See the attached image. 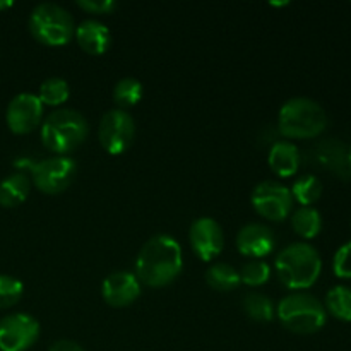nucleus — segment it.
<instances>
[{"label": "nucleus", "instance_id": "nucleus-1", "mask_svg": "<svg viewBox=\"0 0 351 351\" xmlns=\"http://www.w3.org/2000/svg\"><path fill=\"white\" fill-rule=\"evenodd\" d=\"M184 267L182 247L173 237L154 235L141 247L136 259V276L141 285L161 288L177 280Z\"/></svg>", "mask_w": 351, "mask_h": 351}, {"label": "nucleus", "instance_id": "nucleus-2", "mask_svg": "<svg viewBox=\"0 0 351 351\" xmlns=\"http://www.w3.org/2000/svg\"><path fill=\"white\" fill-rule=\"evenodd\" d=\"M274 267L285 287L302 291L319 280L322 273V259L308 243H291L278 254Z\"/></svg>", "mask_w": 351, "mask_h": 351}, {"label": "nucleus", "instance_id": "nucleus-3", "mask_svg": "<svg viewBox=\"0 0 351 351\" xmlns=\"http://www.w3.org/2000/svg\"><path fill=\"white\" fill-rule=\"evenodd\" d=\"M89 134L88 120L72 108H58L41 123V143L55 156H67L81 146Z\"/></svg>", "mask_w": 351, "mask_h": 351}, {"label": "nucleus", "instance_id": "nucleus-4", "mask_svg": "<svg viewBox=\"0 0 351 351\" xmlns=\"http://www.w3.org/2000/svg\"><path fill=\"white\" fill-rule=\"evenodd\" d=\"M278 127L283 136L291 139H312L326 130L328 115L315 99L297 96L281 106L278 113Z\"/></svg>", "mask_w": 351, "mask_h": 351}, {"label": "nucleus", "instance_id": "nucleus-5", "mask_svg": "<svg viewBox=\"0 0 351 351\" xmlns=\"http://www.w3.org/2000/svg\"><path fill=\"white\" fill-rule=\"evenodd\" d=\"M276 315L281 324L295 335H314L321 331L328 321L324 304L305 291H295L281 298Z\"/></svg>", "mask_w": 351, "mask_h": 351}, {"label": "nucleus", "instance_id": "nucleus-6", "mask_svg": "<svg viewBox=\"0 0 351 351\" xmlns=\"http://www.w3.org/2000/svg\"><path fill=\"white\" fill-rule=\"evenodd\" d=\"M29 31L34 40L47 47H62L74 38L75 24L64 7L45 2L31 10Z\"/></svg>", "mask_w": 351, "mask_h": 351}, {"label": "nucleus", "instance_id": "nucleus-7", "mask_svg": "<svg viewBox=\"0 0 351 351\" xmlns=\"http://www.w3.org/2000/svg\"><path fill=\"white\" fill-rule=\"evenodd\" d=\"M31 178L43 194H60L71 187L77 173V165L71 156H50L29 165Z\"/></svg>", "mask_w": 351, "mask_h": 351}, {"label": "nucleus", "instance_id": "nucleus-8", "mask_svg": "<svg viewBox=\"0 0 351 351\" xmlns=\"http://www.w3.org/2000/svg\"><path fill=\"white\" fill-rule=\"evenodd\" d=\"M134 136H136V123H134L132 115L125 110H110L99 120L98 139L106 153H125L132 144Z\"/></svg>", "mask_w": 351, "mask_h": 351}, {"label": "nucleus", "instance_id": "nucleus-9", "mask_svg": "<svg viewBox=\"0 0 351 351\" xmlns=\"http://www.w3.org/2000/svg\"><path fill=\"white\" fill-rule=\"evenodd\" d=\"M257 215L271 221H283L293 208L290 189L276 180H264L254 187L250 195Z\"/></svg>", "mask_w": 351, "mask_h": 351}, {"label": "nucleus", "instance_id": "nucleus-10", "mask_svg": "<svg viewBox=\"0 0 351 351\" xmlns=\"http://www.w3.org/2000/svg\"><path fill=\"white\" fill-rule=\"evenodd\" d=\"M40 336V322L29 314L5 315L0 319V351H26Z\"/></svg>", "mask_w": 351, "mask_h": 351}, {"label": "nucleus", "instance_id": "nucleus-11", "mask_svg": "<svg viewBox=\"0 0 351 351\" xmlns=\"http://www.w3.org/2000/svg\"><path fill=\"white\" fill-rule=\"evenodd\" d=\"M43 119V103L33 93H19L10 99L5 122L14 134H29Z\"/></svg>", "mask_w": 351, "mask_h": 351}, {"label": "nucleus", "instance_id": "nucleus-12", "mask_svg": "<svg viewBox=\"0 0 351 351\" xmlns=\"http://www.w3.org/2000/svg\"><path fill=\"white\" fill-rule=\"evenodd\" d=\"M189 242L201 261H213L225 247V233L221 225L209 216L197 218L189 228Z\"/></svg>", "mask_w": 351, "mask_h": 351}, {"label": "nucleus", "instance_id": "nucleus-13", "mask_svg": "<svg viewBox=\"0 0 351 351\" xmlns=\"http://www.w3.org/2000/svg\"><path fill=\"white\" fill-rule=\"evenodd\" d=\"M141 281L130 271L112 273L101 285V295L112 307H127L141 297Z\"/></svg>", "mask_w": 351, "mask_h": 351}, {"label": "nucleus", "instance_id": "nucleus-14", "mask_svg": "<svg viewBox=\"0 0 351 351\" xmlns=\"http://www.w3.org/2000/svg\"><path fill=\"white\" fill-rule=\"evenodd\" d=\"M276 245L274 232L263 223H249L237 235V249L249 259H263L269 256Z\"/></svg>", "mask_w": 351, "mask_h": 351}, {"label": "nucleus", "instance_id": "nucleus-15", "mask_svg": "<svg viewBox=\"0 0 351 351\" xmlns=\"http://www.w3.org/2000/svg\"><path fill=\"white\" fill-rule=\"evenodd\" d=\"M74 38L77 40L79 47L89 55L105 53L112 43L110 29L101 21L96 19H86L79 26H75Z\"/></svg>", "mask_w": 351, "mask_h": 351}, {"label": "nucleus", "instance_id": "nucleus-16", "mask_svg": "<svg viewBox=\"0 0 351 351\" xmlns=\"http://www.w3.org/2000/svg\"><path fill=\"white\" fill-rule=\"evenodd\" d=\"M267 163L278 177H293L300 167L298 147L288 141H278L271 146L269 154H267Z\"/></svg>", "mask_w": 351, "mask_h": 351}, {"label": "nucleus", "instance_id": "nucleus-17", "mask_svg": "<svg viewBox=\"0 0 351 351\" xmlns=\"http://www.w3.org/2000/svg\"><path fill=\"white\" fill-rule=\"evenodd\" d=\"M31 180L23 171L9 175L0 182V206L3 208H16L24 202L29 195Z\"/></svg>", "mask_w": 351, "mask_h": 351}, {"label": "nucleus", "instance_id": "nucleus-18", "mask_svg": "<svg viewBox=\"0 0 351 351\" xmlns=\"http://www.w3.org/2000/svg\"><path fill=\"white\" fill-rule=\"evenodd\" d=\"M291 226L302 239H315L322 230V216L314 206H302L291 216Z\"/></svg>", "mask_w": 351, "mask_h": 351}, {"label": "nucleus", "instance_id": "nucleus-19", "mask_svg": "<svg viewBox=\"0 0 351 351\" xmlns=\"http://www.w3.org/2000/svg\"><path fill=\"white\" fill-rule=\"evenodd\" d=\"M206 281L213 290L218 291H233L240 287L239 269L226 263H216L206 271Z\"/></svg>", "mask_w": 351, "mask_h": 351}, {"label": "nucleus", "instance_id": "nucleus-20", "mask_svg": "<svg viewBox=\"0 0 351 351\" xmlns=\"http://www.w3.org/2000/svg\"><path fill=\"white\" fill-rule=\"evenodd\" d=\"M324 307L332 317L343 322H351V288L343 285L332 287L326 295Z\"/></svg>", "mask_w": 351, "mask_h": 351}, {"label": "nucleus", "instance_id": "nucleus-21", "mask_svg": "<svg viewBox=\"0 0 351 351\" xmlns=\"http://www.w3.org/2000/svg\"><path fill=\"white\" fill-rule=\"evenodd\" d=\"M242 307L245 314L256 322H271L274 319L273 300L257 291H250L243 297Z\"/></svg>", "mask_w": 351, "mask_h": 351}, {"label": "nucleus", "instance_id": "nucleus-22", "mask_svg": "<svg viewBox=\"0 0 351 351\" xmlns=\"http://www.w3.org/2000/svg\"><path fill=\"white\" fill-rule=\"evenodd\" d=\"M290 192L293 201H297L300 206H312L321 199L322 184L314 175H304L295 180Z\"/></svg>", "mask_w": 351, "mask_h": 351}, {"label": "nucleus", "instance_id": "nucleus-23", "mask_svg": "<svg viewBox=\"0 0 351 351\" xmlns=\"http://www.w3.org/2000/svg\"><path fill=\"white\" fill-rule=\"evenodd\" d=\"M144 88L139 79L136 77H123L113 88V99L120 108H130L136 106L143 99Z\"/></svg>", "mask_w": 351, "mask_h": 351}, {"label": "nucleus", "instance_id": "nucleus-24", "mask_svg": "<svg viewBox=\"0 0 351 351\" xmlns=\"http://www.w3.org/2000/svg\"><path fill=\"white\" fill-rule=\"evenodd\" d=\"M71 95V88L69 82L62 77H48L41 82L40 91H38V98L45 105L58 106L65 103Z\"/></svg>", "mask_w": 351, "mask_h": 351}, {"label": "nucleus", "instance_id": "nucleus-25", "mask_svg": "<svg viewBox=\"0 0 351 351\" xmlns=\"http://www.w3.org/2000/svg\"><path fill=\"white\" fill-rule=\"evenodd\" d=\"M239 273L240 280L247 287H261V285H266L269 281L271 266L263 259H250L243 264Z\"/></svg>", "mask_w": 351, "mask_h": 351}, {"label": "nucleus", "instance_id": "nucleus-26", "mask_svg": "<svg viewBox=\"0 0 351 351\" xmlns=\"http://www.w3.org/2000/svg\"><path fill=\"white\" fill-rule=\"evenodd\" d=\"M24 293V285L17 278L9 274H0V308H9L21 300Z\"/></svg>", "mask_w": 351, "mask_h": 351}, {"label": "nucleus", "instance_id": "nucleus-27", "mask_svg": "<svg viewBox=\"0 0 351 351\" xmlns=\"http://www.w3.org/2000/svg\"><path fill=\"white\" fill-rule=\"evenodd\" d=\"M332 271L341 280H351V240L343 243L332 259Z\"/></svg>", "mask_w": 351, "mask_h": 351}, {"label": "nucleus", "instance_id": "nucleus-28", "mask_svg": "<svg viewBox=\"0 0 351 351\" xmlns=\"http://www.w3.org/2000/svg\"><path fill=\"white\" fill-rule=\"evenodd\" d=\"M77 7L89 14H112L119 3L115 0H77Z\"/></svg>", "mask_w": 351, "mask_h": 351}, {"label": "nucleus", "instance_id": "nucleus-29", "mask_svg": "<svg viewBox=\"0 0 351 351\" xmlns=\"http://www.w3.org/2000/svg\"><path fill=\"white\" fill-rule=\"evenodd\" d=\"M50 351H86L81 345H77L75 341H71V339H58L57 343L51 345Z\"/></svg>", "mask_w": 351, "mask_h": 351}, {"label": "nucleus", "instance_id": "nucleus-30", "mask_svg": "<svg viewBox=\"0 0 351 351\" xmlns=\"http://www.w3.org/2000/svg\"><path fill=\"white\" fill-rule=\"evenodd\" d=\"M12 5V2H10V0H5V2H2V0H0V9H7V7H10Z\"/></svg>", "mask_w": 351, "mask_h": 351}, {"label": "nucleus", "instance_id": "nucleus-31", "mask_svg": "<svg viewBox=\"0 0 351 351\" xmlns=\"http://www.w3.org/2000/svg\"><path fill=\"white\" fill-rule=\"evenodd\" d=\"M346 158H348V165H350V168H351V146H350L348 153H346Z\"/></svg>", "mask_w": 351, "mask_h": 351}]
</instances>
